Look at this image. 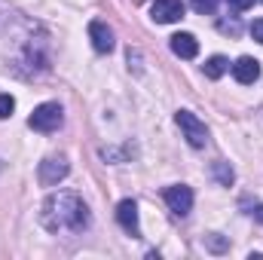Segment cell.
I'll list each match as a JSON object with an SVG mask.
<instances>
[{"instance_id":"obj_7","label":"cell","mask_w":263,"mask_h":260,"mask_svg":"<svg viewBox=\"0 0 263 260\" xmlns=\"http://www.w3.org/2000/svg\"><path fill=\"white\" fill-rule=\"evenodd\" d=\"M233 77H236L242 86L257 83V80H260V62H257V59H251V55H242V59L233 65Z\"/></svg>"},{"instance_id":"obj_17","label":"cell","mask_w":263,"mask_h":260,"mask_svg":"<svg viewBox=\"0 0 263 260\" xmlns=\"http://www.w3.org/2000/svg\"><path fill=\"white\" fill-rule=\"evenodd\" d=\"M254 217H257V220L263 224V205H257V208H254Z\"/></svg>"},{"instance_id":"obj_13","label":"cell","mask_w":263,"mask_h":260,"mask_svg":"<svg viewBox=\"0 0 263 260\" xmlns=\"http://www.w3.org/2000/svg\"><path fill=\"white\" fill-rule=\"evenodd\" d=\"M214 175H217V181H220V184H227V187L233 184V169H227L223 162H217V165H214Z\"/></svg>"},{"instance_id":"obj_5","label":"cell","mask_w":263,"mask_h":260,"mask_svg":"<svg viewBox=\"0 0 263 260\" xmlns=\"http://www.w3.org/2000/svg\"><path fill=\"white\" fill-rule=\"evenodd\" d=\"M184 3L181 0H156L153 9H150V18L156 25H172V22H181L184 18Z\"/></svg>"},{"instance_id":"obj_8","label":"cell","mask_w":263,"mask_h":260,"mask_svg":"<svg viewBox=\"0 0 263 260\" xmlns=\"http://www.w3.org/2000/svg\"><path fill=\"white\" fill-rule=\"evenodd\" d=\"M117 220H120V227L132 233V236H138L141 233V224H138V205H135V199H123L120 205H117Z\"/></svg>"},{"instance_id":"obj_1","label":"cell","mask_w":263,"mask_h":260,"mask_svg":"<svg viewBox=\"0 0 263 260\" xmlns=\"http://www.w3.org/2000/svg\"><path fill=\"white\" fill-rule=\"evenodd\" d=\"M40 220L52 233H80L89 227V208L77 193H55L43 202Z\"/></svg>"},{"instance_id":"obj_12","label":"cell","mask_w":263,"mask_h":260,"mask_svg":"<svg viewBox=\"0 0 263 260\" xmlns=\"http://www.w3.org/2000/svg\"><path fill=\"white\" fill-rule=\"evenodd\" d=\"M12 110H15V98L12 95H0V120L12 117Z\"/></svg>"},{"instance_id":"obj_10","label":"cell","mask_w":263,"mask_h":260,"mask_svg":"<svg viewBox=\"0 0 263 260\" xmlns=\"http://www.w3.org/2000/svg\"><path fill=\"white\" fill-rule=\"evenodd\" d=\"M172 52L178 59H196L199 55V43L193 34H175L172 37Z\"/></svg>"},{"instance_id":"obj_11","label":"cell","mask_w":263,"mask_h":260,"mask_svg":"<svg viewBox=\"0 0 263 260\" xmlns=\"http://www.w3.org/2000/svg\"><path fill=\"white\" fill-rule=\"evenodd\" d=\"M227 70H230V62H227L223 55H211V59L205 62V77H208V80H220Z\"/></svg>"},{"instance_id":"obj_19","label":"cell","mask_w":263,"mask_h":260,"mask_svg":"<svg viewBox=\"0 0 263 260\" xmlns=\"http://www.w3.org/2000/svg\"><path fill=\"white\" fill-rule=\"evenodd\" d=\"M260 3H263V0H260Z\"/></svg>"},{"instance_id":"obj_16","label":"cell","mask_w":263,"mask_h":260,"mask_svg":"<svg viewBox=\"0 0 263 260\" xmlns=\"http://www.w3.org/2000/svg\"><path fill=\"white\" fill-rule=\"evenodd\" d=\"M251 37H254L257 43H263V18H257V22L251 25Z\"/></svg>"},{"instance_id":"obj_18","label":"cell","mask_w":263,"mask_h":260,"mask_svg":"<svg viewBox=\"0 0 263 260\" xmlns=\"http://www.w3.org/2000/svg\"><path fill=\"white\" fill-rule=\"evenodd\" d=\"M135 3H144V0H135Z\"/></svg>"},{"instance_id":"obj_14","label":"cell","mask_w":263,"mask_h":260,"mask_svg":"<svg viewBox=\"0 0 263 260\" xmlns=\"http://www.w3.org/2000/svg\"><path fill=\"white\" fill-rule=\"evenodd\" d=\"M193 9L202 12V15H211L217 9V0H193Z\"/></svg>"},{"instance_id":"obj_3","label":"cell","mask_w":263,"mask_h":260,"mask_svg":"<svg viewBox=\"0 0 263 260\" xmlns=\"http://www.w3.org/2000/svg\"><path fill=\"white\" fill-rule=\"evenodd\" d=\"M178 126H181V132H184V138H187V144L190 147H205L208 144V129H205V123L199 120L196 114H190V110H178Z\"/></svg>"},{"instance_id":"obj_6","label":"cell","mask_w":263,"mask_h":260,"mask_svg":"<svg viewBox=\"0 0 263 260\" xmlns=\"http://www.w3.org/2000/svg\"><path fill=\"white\" fill-rule=\"evenodd\" d=\"M165 202H168V208H172L178 217H184V214H190V208H193V190L184 187V184H175V187L165 190Z\"/></svg>"},{"instance_id":"obj_4","label":"cell","mask_w":263,"mask_h":260,"mask_svg":"<svg viewBox=\"0 0 263 260\" xmlns=\"http://www.w3.org/2000/svg\"><path fill=\"white\" fill-rule=\"evenodd\" d=\"M67 172H70V165H67L65 156H49V159L40 162V184L43 187H55L59 181L67 178Z\"/></svg>"},{"instance_id":"obj_15","label":"cell","mask_w":263,"mask_h":260,"mask_svg":"<svg viewBox=\"0 0 263 260\" xmlns=\"http://www.w3.org/2000/svg\"><path fill=\"white\" fill-rule=\"evenodd\" d=\"M227 3H230V6H233L236 12H245L248 6H254V0H227Z\"/></svg>"},{"instance_id":"obj_2","label":"cell","mask_w":263,"mask_h":260,"mask_svg":"<svg viewBox=\"0 0 263 260\" xmlns=\"http://www.w3.org/2000/svg\"><path fill=\"white\" fill-rule=\"evenodd\" d=\"M28 123H31V129H37V132H55L65 123V110H62V104L46 101V104H40V107L31 114Z\"/></svg>"},{"instance_id":"obj_9","label":"cell","mask_w":263,"mask_h":260,"mask_svg":"<svg viewBox=\"0 0 263 260\" xmlns=\"http://www.w3.org/2000/svg\"><path fill=\"white\" fill-rule=\"evenodd\" d=\"M89 40H92L95 52H110L114 49V31L104 22H92L89 25Z\"/></svg>"}]
</instances>
